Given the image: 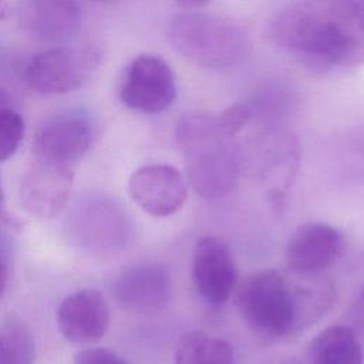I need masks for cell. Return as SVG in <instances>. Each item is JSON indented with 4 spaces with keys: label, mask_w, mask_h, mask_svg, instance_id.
Here are the masks:
<instances>
[{
    "label": "cell",
    "mask_w": 364,
    "mask_h": 364,
    "mask_svg": "<svg viewBox=\"0 0 364 364\" xmlns=\"http://www.w3.org/2000/svg\"><path fill=\"white\" fill-rule=\"evenodd\" d=\"M91 142L90 125L80 117H58L40 128L33 142V158L74 168Z\"/></svg>",
    "instance_id": "4fadbf2b"
},
{
    "label": "cell",
    "mask_w": 364,
    "mask_h": 364,
    "mask_svg": "<svg viewBox=\"0 0 364 364\" xmlns=\"http://www.w3.org/2000/svg\"><path fill=\"white\" fill-rule=\"evenodd\" d=\"M309 358L310 364H363L364 351L350 326H331L311 340Z\"/></svg>",
    "instance_id": "2e32d148"
},
{
    "label": "cell",
    "mask_w": 364,
    "mask_h": 364,
    "mask_svg": "<svg viewBox=\"0 0 364 364\" xmlns=\"http://www.w3.org/2000/svg\"><path fill=\"white\" fill-rule=\"evenodd\" d=\"M168 37L183 58L205 68L233 65L249 51L247 34L239 24L200 10H183L173 16Z\"/></svg>",
    "instance_id": "277c9868"
},
{
    "label": "cell",
    "mask_w": 364,
    "mask_h": 364,
    "mask_svg": "<svg viewBox=\"0 0 364 364\" xmlns=\"http://www.w3.org/2000/svg\"><path fill=\"white\" fill-rule=\"evenodd\" d=\"M192 279L209 304H223L237 283V270L229 246L219 237H200L192 255Z\"/></svg>",
    "instance_id": "ba28073f"
},
{
    "label": "cell",
    "mask_w": 364,
    "mask_h": 364,
    "mask_svg": "<svg viewBox=\"0 0 364 364\" xmlns=\"http://www.w3.org/2000/svg\"><path fill=\"white\" fill-rule=\"evenodd\" d=\"M11 9H13V4H11V3H9V1H0V18L6 17V16L10 13Z\"/></svg>",
    "instance_id": "cb8c5ba5"
},
{
    "label": "cell",
    "mask_w": 364,
    "mask_h": 364,
    "mask_svg": "<svg viewBox=\"0 0 364 364\" xmlns=\"http://www.w3.org/2000/svg\"><path fill=\"white\" fill-rule=\"evenodd\" d=\"M74 364H129L124 357L102 347L84 348L74 357Z\"/></svg>",
    "instance_id": "ffe728a7"
},
{
    "label": "cell",
    "mask_w": 364,
    "mask_h": 364,
    "mask_svg": "<svg viewBox=\"0 0 364 364\" xmlns=\"http://www.w3.org/2000/svg\"><path fill=\"white\" fill-rule=\"evenodd\" d=\"M20 18L31 36L41 40H61L78 28L81 9L74 1H27L21 4Z\"/></svg>",
    "instance_id": "9a60e30c"
},
{
    "label": "cell",
    "mask_w": 364,
    "mask_h": 364,
    "mask_svg": "<svg viewBox=\"0 0 364 364\" xmlns=\"http://www.w3.org/2000/svg\"><path fill=\"white\" fill-rule=\"evenodd\" d=\"M282 51L318 70L364 63V1H299L277 11L267 27Z\"/></svg>",
    "instance_id": "6da1fadb"
},
{
    "label": "cell",
    "mask_w": 364,
    "mask_h": 364,
    "mask_svg": "<svg viewBox=\"0 0 364 364\" xmlns=\"http://www.w3.org/2000/svg\"><path fill=\"white\" fill-rule=\"evenodd\" d=\"M173 364H236L232 347L202 331L185 334L175 350Z\"/></svg>",
    "instance_id": "e0dca14e"
},
{
    "label": "cell",
    "mask_w": 364,
    "mask_h": 364,
    "mask_svg": "<svg viewBox=\"0 0 364 364\" xmlns=\"http://www.w3.org/2000/svg\"><path fill=\"white\" fill-rule=\"evenodd\" d=\"M176 92V80L171 65L154 54H141L134 58L119 87L121 101L128 108L145 114L168 109Z\"/></svg>",
    "instance_id": "8992f818"
},
{
    "label": "cell",
    "mask_w": 364,
    "mask_h": 364,
    "mask_svg": "<svg viewBox=\"0 0 364 364\" xmlns=\"http://www.w3.org/2000/svg\"><path fill=\"white\" fill-rule=\"evenodd\" d=\"M346 246L344 235L333 225L307 222L289 237L286 262L297 273H323L338 262Z\"/></svg>",
    "instance_id": "30bf717a"
},
{
    "label": "cell",
    "mask_w": 364,
    "mask_h": 364,
    "mask_svg": "<svg viewBox=\"0 0 364 364\" xmlns=\"http://www.w3.org/2000/svg\"><path fill=\"white\" fill-rule=\"evenodd\" d=\"M114 296L121 307L138 314L159 311L171 296L168 270L156 263H138L124 269L114 282Z\"/></svg>",
    "instance_id": "8fae6325"
},
{
    "label": "cell",
    "mask_w": 364,
    "mask_h": 364,
    "mask_svg": "<svg viewBox=\"0 0 364 364\" xmlns=\"http://www.w3.org/2000/svg\"><path fill=\"white\" fill-rule=\"evenodd\" d=\"M350 323L360 340H364V289L358 293L350 309Z\"/></svg>",
    "instance_id": "7402d4cb"
},
{
    "label": "cell",
    "mask_w": 364,
    "mask_h": 364,
    "mask_svg": "<svg viewBox=\"0 0 364 364\" xmlns=\"http://www.w3.org/2000/svg\"><path fill=\"white\" fill-rule=\"evenodd\" d=\"M36 346L30 330L18 320L0 323V364H33Z\"/></svg>",
    "instance_id": "ac0fdd59"
},
{
    "label": "cell",
    "mask_w": 364,
    "mask_h": 364,
    "mask_svg": "<svg viewBox=\"0 0 364 364\" xmlns=\"http://www.w3.org/2000/svg\"><path fill=\"white\" fill-rule=\"evenodd\" d=\"M4 213V192L1 188V182H0V216Z\"/></svg>",
    "instance_id": "d4e9b609"
},
{
    "label": "cell",
    "mask_w": 364,
    "mask_h": 364,
    "mask_svg": "<svg viewBox=\"0 0 364 364\" xmlns=\"http://www.w3.org/2000/svg\"><path fill=\"white\" fill-rule=\"evenodd\" d=\"M74 216V229L80 240L98 252L114 250L127 239L124 215L112 203L92 200L78 206Z\"/></svg>",
    "instance_id": "5bb4252c"
},
{
    "label": "cell",
    "mask_w": 364,
    "mask_h": 364,
    "mask_svg": "<svg viewBox=\"0 0 364 364\" xmlns=\"http://www.w3.org/2000/svg\"><path fill=\"white\" fill-rule=\"evenodd\" d=\"M57 324L61 334L71 343H97L109 326V307L104 294L95 289L71 293L58 306Z\"/></svg>",
    "instance_id": "7c38bea8"
},
{
    "label": "cell",
    "mask_w": 364,
    "mask_h": 364,
    "mask_svg": "<svg viewBox=\"0 0 364 364\" xmlns=\"http://www.w3.org/2000/svg\"><path fill=\"white\" fill-rule=\"evenodd\" d=\"M26 132L23 117L11 108L0 109V162L7 161L18 149Z\"/></svg>",
    "instance_id": "d6986e66"
},
{
    "label": "cell",
    "mask_w": 364,
    "mask_h": 364,
    "mask_svg": "<svg viewBox=\"0 0 364 364\" xmlns=\"http://www.w3.org/2000/svg\"><path fill=\"white\" fill-rule=\"evenodd\" d=\"M176 141L188 179L198 195L215 199L233 189L240 156L233 135L219 118L202 112L183 115L176 125Z\"/></svg>",
    "instance_id": "3957f363"
},
{
    "label": "cell",
    "mask_w": 364,
    "mask_h": 364,
    "mask_svg": "<svg viewBox=\"0 0 364 364\" xmlns=\"http://www.w3.org/2000/svg\"><path fill=\"white\" fill-rule=\"evenodd\" d=\"M74 183V168L34 159L20 185L21 206L40 219H50L65 206Z\"/></svg>",
    "instance_id": "9c48e42d"
},
{
    "label": "cell",
    "mask_w": 364,
    "mask_h": 364,
    "mask_svg": "<svg viewBox=\"0 0 364 364\" xmlns=\"http://www.w3.org/2000/svg\"><path fill=\"white\" fill-rule=\"evenodd\" d=\"M222 127L230 134V135H236L252 118V112L246 105L242 104H236L229 107L228 109H225L220 117H218Z\"/></svg>",
    "instance_id": "44dd1931"
},
{
    "label": "cell",
    "mask_w": 364,
    "mask_h": 364,
    "mask_svg": "<svg viewBox=\"0 0 364 364\" xmlns=\"http://www.w3.org/2000/svg\"><path fill=\"white\" fill-rule=\"evenodd\" d=\"M7 279H9V273H7V267L4 264V262L0 259V297L6 290L7 286Z\"/></svg>",
    "instance_id": "603a6c76"
},
{
    "label": "cell",
    "mask_w": 364,
    "mask_h": 364,
    "mask_svg": "<svg viewBox=\"0 0 364 364\" xmlns=\"http://www.w3.org/2000/svg\"><path fill=\"white\" fill-rule=\"evenodd\" d=\"M263 270L249 276L236 294L237 310L247 327L267 341L290 338L318 320L336 291L321 273Z\"/></svg>",
    "instance_id": "7a4b0ae2"
},
{
    "label": "cell",
    "mask_w": 364,
    "mask_h": 364,
    "mask_svg": "<svg viewBox=\"0 0 364 364\" xmlns=\"http://www.w3.org/2000/svg\"><path fill=\"white\" fill-rule=\"evenodd\" d=\"M101 60V51L94 46L43 50L27 63L24 80L38 94H67L82 87L98 70Z\"/></svg>",
    "instance_id": "5b68a950"
},
{
    "label": "cell",
    "mask_w": 364,
    "mask_h": 364,
    "mask_svg": "<svg viewBox=\"0 0 364 364\" xmlns=\"http://www.w3.org/2000/svg\"><path fill=\"white\" fill-rule=\"evenodd\" d=\"M131 199L151 216L176 213L186 199V181L173 166L151 164L138 168L128 181Z\"/></svg>",
    "instance_id": "52a82bcc"
}]
</instances>
